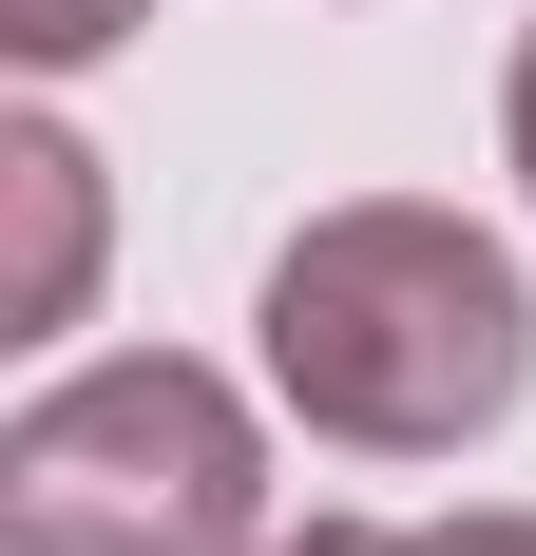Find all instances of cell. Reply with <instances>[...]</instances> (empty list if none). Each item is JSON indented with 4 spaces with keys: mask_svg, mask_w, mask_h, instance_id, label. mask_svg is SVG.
Instances as JSON below:
<instances>
[{
    "mask_svg": "<svg viewBox=\"0 0 536 556\" xmlns=\"http://www.w3.org/2000/svg\"><path fill=\"white\" fill-rule=\"evenodd\" d=\"M268 538V442L212 365H77L0 442V556H250Z\"/></svg>",
    "mask_w": 536,
    "mask_h": 556,
    "instance_id": "obj_2",
    "label": "cell"
},
{
    "mask_svg": "<svg viewBox=\"0 0 536 556\" xmlns=\"http://www.w3.org/2000/svg\"><path fill=\"white\" fill-rule=\"evenodd\" d=\"M0 192H20V288H0V307H20V327H77V288H97V154H77V135H0Z\"/></svg>",
    "mask_w": 536,
    "mask_h": 556,
    "instance_id": "obj_3",
    "label": "cell"
},
{
    "mask_svg": "<svg viewBox=\"0 0 536 556\" xmlns=\"http://www.w3.org/2000/svg\"><path fill=\"white\" fill-rule=\"evenodd\" d=\"M268 556H422V538H383V518H307V538H268Z\"/></svg>",
    "mask_w": 536,
    "mask_h": 556,
    "instance_id": "obj_5",
    "label": "cell"
},
{
    "mask_svg": "<svg viewBox=\"0 0 536 556\" xmlns=\"http://www.w3.org/2000/svg\"><path fill=\"white\" fill-rule=\"evenodd\" d=\"M518 173H536V39H518Z\"/></svg>",
    "mask_w": 536,
    "mask_h": 556,
    "instance_id": "obj_7",
    "label": "cell"
},
{
    "mask_svg": "<svg viewBox=\"0 0 536 556\" xmlns=\"http://www.w3.org/2000/svg\"><path fill=\"white\" fill-rule=\"evenodd\" d=\"M422 556H536V518H460V538H422Z\"/></svg>",
    "mask_w": 536,
    "mask_h": 556,
    "instance_id": "obj_6",
    "label": "cell"
},
{
    "mask_svg": "<svg viewBox=\"0 0 536 556\" xmlns=\"http://www.w3.org/2000/svg\"><path fill=\"white\" fill-rule=\"evenodd\" d=\"M135 20H154V0H0V39L39 58V77H77V58H97V39H135Z\"/></svg>",
    "mask_w": 536,
    "mask_h": 556,
    "instance_id": "obj_4",
    "label": "cell"
},
{
    "mask_svg": "<svg viewBox=\"0 0 536 556\" xmlns=\"http://www.w3.org/2000/svg\"><path fill=\"white\" fill-rule=\"evenodd\" d=\"M518 365H536V307L498 269V230H460V212L383 192V212L288 230V269H268V384L307 403L326 442H365V460L480 442L518 403Z\"/></svg>",
    "mask_w": 536,
    "mask_h": 556,
    "instance_id": "obj_1",
    "label": "cell"
}]
</instances>
